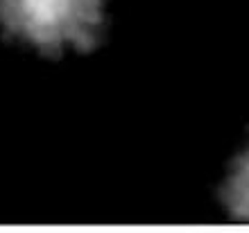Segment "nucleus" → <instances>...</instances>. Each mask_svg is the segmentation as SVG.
<instances>
[{"label":"nucleus","mask_w":249,"mask_h":233,"mask_svg":"<svg viewBox=\"0 0 249 233\" xmlns=\"http://www.w3.org/2000/svg\"><path fill=\"white\" fill-rule=\"evenodd\" d=\"M0 25L43 52L98 41L102 0H0Z\"/></svg>","instance_id":"nucleus-1"},{"label":"nucleus","mask_w":249,"mask_h":233,"mask_svg":"<svg viewBox=\"0 0 249 233\" xmlns=\"http://www.w3.org/2000/svg\"><path fill=\"white\" fill-rule=\"evenodd\" d=\"M224 201L238 220L249 222V147L231 165L229 179L224 183Z\"/></svg>","instance_id":"nucleus-2"}]
</instances>
